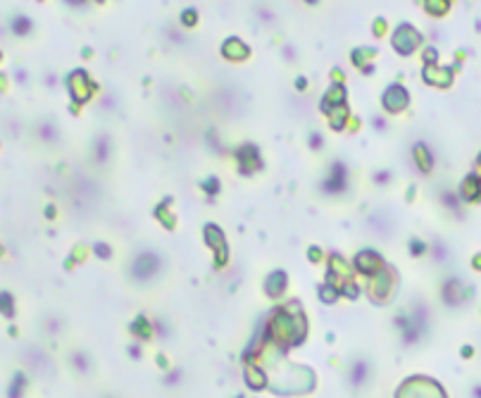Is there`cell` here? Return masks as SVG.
<instances>
[{"label":"cell","mask_w":481,"mask_h":398,"mask_svg":"<svg viewBox=\"0 0 481 398\" xmlns=\"http://www.w3.org/2000/svg\"><path fill=\"white\" fill-rule=\"evenodd\" d=\"M407 100H410V96H407V91H405L400 84H391L381 96L383 108L388 110V112H400V110H405Z\"/></svg>","instance_id":"cell-2"},{"label":"cell","mask_w":481,"mask_h":398,"mask_svg":"<svg viewBox=\"0 0 481 398\" xmlns=\"http://www.w3.org/2000/svg\"><path fill=\"white\" fill-rule=\"evenodd\" d=\"M419 43H422V36H419L417 29L410 27V24H400V27L395 29V34H393V48L398 50L400 55H410Z\"/></svg>","instance_id":"cell-1"},{"label":"cell","mask_w":481,"mask_h":398,"mask_svg":"<svg viewBox=\"0 0 481 398\" xmlns=\"http://www.w3.org/2000/svg\"><path fill=\"white\" fill-rule=\"evenodd\" d=\"M305 3H307V5H317L319 0H305Z\"/></svg>","instance_id":"cell-13"},{"label":"cell","mask_w":481,"mask_h":398,"mask_svg":"<svg viewBox=\"0 0 481 398\" xmlns=\"http://www.w3.org/2000/svg\"><path fill=\"white\" fill-rule=\"evenodd\" d=\"M295 86H298V89H305V79H303V77H300V79L295 81Z\"/></svg>","instance_id":"cell-12"},{"label":"cell","mask_w":481,"mask_h":398,"mask_svg":"<svg viewBox=\"0 0 481 398\" xmlns=\"http://www.w3.org/2000/svg\"><path fill=\"white\" fill-rule=\"evenodd\" d=\"M69 84H72V93H74V98H77L79 103H84L86 96L81 93V89L89 91V79H86V74H84V72H74V74L69 77Z\"/></svg>","instance_id":"cell-5"},{"label":"cell","mask_w":481,"mask_h":398,"mask_svg":"<svg viewBox=\"0 0 481 398\" xmlns=\"http://www.w3.org/2000/svg\"><path fill=\"white\" fill-rule=\"evenodd\" d=\"M426 8H429V12H433V15H443V12L448 10V0H426Z\"/></svg>","instance_id":"cell-8"},{"label":"cell","mask_w":481,"mask_h":398,"mask_svg":"<svg viewBox=\"0 0 481 398\" xmlns=\"http://www.w3.org/2000/svg\"><path fill=\"white\" fill-rule=\"evenodd\" d=\"M67 3H69V5H77V8H79V5H84L86 0H67Z\"/></svg>","instance_id":"cell-11"},{"label":"cell","mask_w":481,"mask_h":398,"mask_svg":"<svg viewBox=\"0 0 481 398\" xmlns=\"http://www.w3.org/2000/svg\"><path fill=\"white\" fill-rule=\"evenodd\" d=\"M222 53H224L229 60H243V58H248L246 43H241L238 39H229V41H226L224 48H222Z\"/></svg>","instance_id":"cell-3"},{"label":"cell","mask_w":481,"mask_h":398,"mask_svg":"<svg viewBox=\"0 0 481 398\" xmlns=\"http://www.w3.org/2000/svg\"><path fill=\"white\" fill-rule=\"evenodd\" d=\"M424 58H426V62H429V60H436V50H426V55H424Z\"/></svg>","instance_id":"cell-10"},{"label":"cell","mask_w":481,"mask_h":398,"mask_svg":"<svg viewBox=\"0 0 481 398\" xmlns=\"http://www.w3.org/2000/svg\"><path fill=\"white\" fill-rule=\"evenodd\" d=\"M345 186V169H343V165L341 162H336L334 165V169H331V177L326 179V184H324V189L326 191H341Z\"/></svg>","instance_id":"cell-4"},{"label":"cell","mask_w":481,"mask_h":398,"mask_svg":"<svg viewBox=\"0 0 481 398\" xmlns=\"http://www.w3.org/2000/svg\"><path fill=\"white\" fill-rule=\"evenodd\" d=\"M12 31H15V34H20V36L29 34V31H31V20H29V17H22V15H20V17H15V20H12Z\"/></svg>","instance_id":"cell-7"},{"label":"cell","mask_w":481,"mask_h":398,"mask_svg":"<svg viewBox=\"0 0 481 398\" xmlns=\"http://www.w3.org/2000/svg\"><path fill=\"white\" fill-rule=\"evenodd\" d=\"M343 98H345V91H343V86H331L329 89V93L324 96V100H322V108L324 110H331L336 105H343Z\"/></svg>","instance_id":"cell-6"},{"label":"cell","mask_w":481,"mask_h":398,"mask_svg":"<svg viewBox=\"0 0 481 398\" xmlns=\"http://www.w3.org/2000/svg\"><path fill=\"white\" fill-rule=\"evenodd\" d=\"M196 22H198L196 10H186L181 15V24H184V27H196Z\"/></svg>","instance_id":"cell-9"}]
</instances>
